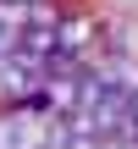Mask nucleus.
Segmentation results:
<instances>
[{"label": "nucleus", "instance_id": "f257e3e1", "mask_svg": "<svg viewBox=\"0 0 138 149\" xmlns=\"http://www.w3.org/2000/svg\"><path fill=\"white\" fill-rule=\"evenodd\" d=\"M89 44H94V22H89L83 11H66V17H61V50L83 61V50H89Z\"/></svg>", "mask_w": 138, "mask_h": 149}, {"label": "nucleus", "instance_id": "f03ea898", "mask_svg": "<svg viewBox=\"0 0 138 149\" xmlns=\"http://www.w3.org/2000/svg\"><path fill=\"white\" fill-rule=\"evenodd\" d=\"M22 50H28L33 61L61 55V28H28V33H22Z\"/></svg>", "mask_w": 138, "mask_h": 149}, {"label": "nucleus", "instance_id": "7ed1b4c3", "mask_svg": "<svg viewBox=\"0 0 138 149\" xmlns=\"http://www.w3.org/2000/svg\"><path fill=\"white\" fill-rule=\"evenodd\" d=\"M0 33H11V39L28 33V0H0Z\"/></svg>", "mask_w": 138, "mask_h": 149}, {"label": "nucleus", "instance_id": "20e7f679", "mask_svg": "<svg viewBox=\"0 0 138 149\" xmlns=\"http://www.w3.org/2000/svg\"><path fill=\"white\" fill-rule=\"evenodd\" d=\"M17 50H22V39H11V33H0V61H11Z\"/></svg>", "mask_w": 138, "mask_h": 149}, {"label": "nucleus", "instance_id": "39448f33", "mask_svg": "<svg viewBox=\"0 0 138 149\" xmlns=\"http://www.w3.org/2000/svg\"><path fill=\"white\" fill-rule=\"evenodd\" d=\"M28 6H33V0H28Z\"/></svg>", "mask_w": 138, "mask_h": 149}]
</instances>
